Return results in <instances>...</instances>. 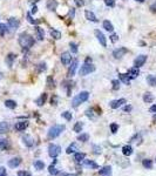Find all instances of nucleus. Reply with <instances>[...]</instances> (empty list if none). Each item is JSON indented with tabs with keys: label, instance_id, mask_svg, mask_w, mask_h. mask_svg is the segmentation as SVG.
Masks as SVG:
<instances>
[{
	"label": "nucleus",
	"instance_id": "37",
	"mask_svg": "<svg viewBox=\"0 0 156 176\" xmlns=\"http://www.w3.org/2000/svg\"><path fill=\"white\" fill-rule=\"evenodd\" d=\"M142 165H143V167L147 168V169H151V168H153V161L146 159V160L142 161Z\"/></svg>",
	"mask_w": 156,
	"mask_h": 176
},
{
	"label": "nucleus",
	"instance_id": "25",
	"mask_svg": "<svg viewBox=\"0 0 156 176\" xmlns=\"http://www.w3.org/2000/svg\"><path fill=\"white\" fill-rule=\"evenodd\" d=\"M8 147H9L8 140L3 139V137H0V150H6Z\"/></svg>",
	"mask_w": 156,
	"mask_h": 176
},
{
	"label": "nucleus",
	"instance_id": "14",
	"mask_svg": "<svg viewBox=\"0 0 156 176\" xmlns=\"http://www.w3.org/2000/svg\"><path fill=\"white\" fill-rule=\"evenodd\" d=\"M127 75H128V77L130 78V79H135V78H137L139 75H140V71H139V68L133 67V68H130V69H128Z\"/></svg>",
	"mask_w": 156,
	"mask_h": 176
},
{
	"label": "nucleus",
	"instance_id": "29",
	"mask_svg": "<svg viewBox=\"0 0 156 176\" xmlns=\"http://www.w3.org/2000/svg\"><path fill=\"white\" fill-rule=\"evenodd\" d=\"M103 28H105L107 32H113L114 31V27L109 20H105L103 21Z\"/></svg>",
	"mask_w": 156,
	"mask_h": 176
},
{
	"label": "nucleus",
	"instance_id": "36",
	"mask_svg": "<svg viewBox=\"0 0 156 176\" xmlns=\"http://www.w3.org/2000/svg\"><path fill=\"white\" fill-rule=\"evenodd\" d=\"M82 128H83V123L79 121V122H76V123L74 124V128H73V129H74L75 133H80V132L82 130Z\"/></svg>",
	"mask_w": 156,
	"mask_h": 176
},
{
	"label": "nucleus",
	"instance_id": "63",
	"mask_svg": "<svg viewBox=\"0 0 156 176\" xmlns=\"http://www.w3.org/2000/svg\"><path fill=\"white\" fill-rule=\"evenodd\" d=\"M154 120H156V114H155V115H154Z\"/></svg>",
	"mask_w": 156,
	"mask_h": 176
},
{
	"label": "nucleus",
	"instance_id": "23",
	"mask_svg": "<svg viewBox=\"0 0 156 176\" xmlns=\"http://www.w3.org/2000/svg\"><path fill=\"white\" fill-rule=\"evenodd\" d=\"M56 7H58L56 0H48V1H47V8L49 11H55Z\"/></svg>",
	"mask_w": 156,
	"mask_h": 176
},
{
	"label": "nucleus",
	"instance_id": "31",
	"mask_svg": "<svg viewBox=\"0 0 156 176\" xmlns=\"http://www.w3.org/2000/svg\"><path fill=\"white\" fill-rule=\"evenodd\" d=\"M76 150H79V147H77L76 143H72L67 149H66V153L67 154H72V153H76Z\"/></svg>",
	"mask_w": 156,
	"mask_h": 176
},
{
	"label": "nucleus",
	"instance_id": "27",
	"mask_svg": "<svg viewBox=\"0 0 156 176\" xmlns=\"http://www.w3.org/2000/svg\"><path fill=\"white\" fill-rule=\"evenodd\" d=\"M143 101H145L146 103H151V102L154 101V95H153L151 93L147 92V93L143 95Z\"/></svg>",
	"mask_w": 156,
	"mask_h": 176
},
{
	"label": "nucleus",
	"instance_id": "17",
	"mask_svg": "<svg viewBox=\"0 0 156 176\" xmlns=\"http://www.w3.org/2000/svg\"><path fill=\"white\" fill-rule=\"evenodd\" d=\"M99 174H100V176H112V167L106 166V167L101 168Z\"/></svg>",
	"mask_w": 156,
	"mask_h": 176
},
{
	"label": "nucleus",
	"instance_id": "20",
	"mask_svg": "<svg viewBox=\"0 0 156 176\" xmlns=\"http://www.w3.org/2000/svg\"><path fill=\"white\" fill-rule=\"evenodd\" d=\"M35 35H36V38H38V40H44V38H45V32H44V30L41 28V27H39V26H36L35 27Z\"/></svg>",
	"mask_w": 156,
	"mask_h": 176
},
{
	"label": "nucleus",
	"instance_id": "34",
	"mask_svg": "<svg viewBox=\"0 0 156 176\" xmlns=\"http://www.w3.org/2000/svg\"><path fill=\"white\" fill-rule=\"evenodd\" d=\"M9 129V126L7 122H0V133H6Z\"/></svg>",
	"mask_w": 156,
	"mask_h": 176
},
{
	"label": "nucleus",
	"instance_id": "28",
	"mask_svg": "<svg viewBox=\"0 0 156 176\" xmlns=\"http://www.w3.org/2000/svg\"><path fill=\"white\" fill-rule=\"evenodd\" d=\"M33 166H34V168H35L36 170H42V169L45 168V163H44L42 161H40V160H36V161H34Z\"/></svg>",
	"mask_w": 156,
	"mask_h": 176
},
{
	"label": "nucleus",
	"instance_id": "6",
	"mask_svg": "<svg viewBox=\"0 0 156 176\" xmlns=\"http://www.w3.org/2000/svg\"><path fill=\"white\" fill-rule=\"evenodd\" d=\"M146 61H147V55H143V54H141V55H139L136 59H135V61H134V66L136 67V68H140V67H142L145 64H146Z\"/></svg>",
	"mask_w": 156,
	"mask_h": 176
},
{
	"label": "nucleus",
	"instance_id": "8",
	"mask_svg": "<svg viewBox=\"0 0 156 176\" xmlns=\"http://www.w3.org/2000/svg\"><path fill=\"white\" fill-rule=\"evenodd\" d=\"M94 33H95V36L98 38L99 42L101 44V46H102V47H106V46H107V40H106L105 34H103L101 31H99V30H96Z\"/></svg>",
	"mask_w": 156,
	"mask_h": 176
},
{
	"label": "nucleus",
	"instance_id": "41",
	"mask_svg": "<svg viewBox=\"0 0 156 176\" xmlns=\"http://www.w3.org/2000/svg\"><path fill=\"white\" fill-rule=\"evenodd\" d=\"M48 171H49V174H50V175H58V174H59V171H58V169L55 168V166H54V165H50V166H49Z\"/></svg>",
	"mask_w": 156,
	"mask_h": 176
},
{
	"label": "nucleus",
	"instance_id": "52",
	"mask_svg": "<svg viewBox=\"0 0 156 176\" xmlns=\"http://www.w3.org/2000/svg\"><path fill=\"white\" fill-rule=\"evenodd\" d=\"M86 115H87L89 119H94V115H93V109H87V110H86Z\"/></svg>",
	"mask_w": 156,
	"mask_h": 176
},
{
	"label": "nucleus",
	"instance_id": "60",
	"mask_svg": "<svg viewBox=\"0 0 156 176\" xmlns=\"http://www.w3.org/2000/svg\"><path fill=\"white\" fill-rule=\"evenodd\" d=\"M86 62H87V64H89V62H92V59H90V58H87V59H86Z\"/></svg>",
	"mask_w": 156,
	"mask_h": 176
},
{
	"label": "nucleus",
	"instance_id": "12",
	"mask_svg": "<svg viewBox=\"0 0 156 176\" xmlns=\"http://www.w3.org/2000/svg\"><path fill=\"white\" fill-rule=\"evenodd\" d=\"M27 127H28V121H20V122H17L14 126L15 130H18V132H22Z\"/></svg>",
	"mask_w": 156,
	"mask_h": 176
},
{
	"label": "nucleus",
	"instance_id": "3",
	"mask_svg": "<svg viewBox=\"0 0 156 176\" xmlns=\"http://www.w3.org/2000/svg\"><path fill=\"white\" fill-rule=\"evenodd\" d=\"M88 99H89V93L88 92H86V91L85 92H80L72 100V106L73 107H77V106H80L81 103L86 102Z\"/></svg>",
	"mask_w": 156,
	"mask_h": 176
},
{
	"label": "nucleus",
	"instance_id": "19",
	"mask_svg": "<svg viewBox=\"0 0 156 176\" xmlns=\"http://www.w3.org/2000/svg\"><path fill=\"white\" fill-rule=\"evenodd\" d=\"M22 142L25 143L26 147H32L34 144V141L32 139V136H30V135H24L22 136Z\"/></svg>",
	"mask_w": 156,
	"mask_h": 176
},
{
	"label": "nucleus",
	"instance_id": "15",
	"mask_svg": "<svg viewBox=\"0 0 156 176\" xmlns=\"http://www.w3.org/2000/svg\"><path fill=\"white\" fill-rule=\"evenodd\" d=\"M20 163H21V159L20 157H13L8 161V167L11 168H17L20 166Z\"/></svg>",
	"mask_w": 156,
	"mask_h": 176
},
{
	"label": "nucleus",
	"instance_id": "56",
	"mask_svg": "<svg viewBox=\"0 0 156 176\" xmlns=\"http://www.w3.org/2000/svg\"><path fill=\"white\" fill-rule=\"evenodd\" d=\"M69 15H71V18H72V19L74 18V15H75V11H74V8H72V9L69 11Z\"/></svg>",
	"mask_w": 156,
	"mask_h": 176
},
{
	"label": "nucleus",
	"instance_id": "44",
	"mask_svg": "<svg viewBox=\"0 0 156 176\" xmlns=\"http://www.w3.org/2000/svg\"><path fill=\"white\" fill-rule=\"evenodd\" d=\"M112 85H113V89L114 91H118L120 88V81L119 80H113L112 81Z\"/></svg>",
	"mask_w": 156,
	"mask_h": 176
},
{
	"label": "nucleus",
	"instance_id": "48",
	"mask_svg": "<svg viewBox=\"0 0 156 176\" xmlns=\"http://www.w3.org/2000/svg\"><path fill=\"white\" fill-rule=\"evenodd\" d=\"M93 150H94L95 154H101V153H102V148H101L100 146H96V144L93 146Z\"/></svg>",
	"mask_w": 156,
	"mask_h": 176
},
{
	"label": "nucleus",
	"instance_id": "58",
	"mask_svg": "<svg viewBox=\"0 0 156 176\" xmlns=\"http://www.w3.org/2000/svg\"><path fill=\"white\" fill-rule=\"evenodd\" d=\"M150 112H151V113H155V114H156V105H153V106L150 107Z\"/></svg>",
	"mask_w": 156,
	"mask_h": 176
},
{
	"label": "nucleus",
	"instance_id": "59",
	"mask_svg": "<svg viewBox=\"0 0 156 176\" xmlns=\"http://www.w3.org/2000/svg\"><path fill=\"white\" fill-rule=\"evenodd\" d=\"M31 12H32L33 14H34V13H36V12H38V7H36V6H33V8H32V11H31Z\"/></svg>",
	"mask_w": 156,
	"mask_h": 176
},
{
	"label": "nucleus",
	"instance_id": "45",
	"mask_svg": "<svg viewBox=\"0 0 156 176\" xmlns=\"http://www.w3.org/2000/svg\"><path fill=\"white\" fill-rule=\"evenodd\" d=\"M69 47H71L72 53H74V54L77 53V45H76L75 42H71V44H69Z\"/></svg>",
	"mask_w": 156,
	"mask_h": 176
},
{
	"label": "nucleus",
	"instance_id": "1",
	"mask_svg": "<svg viewBox=\"0 0 156 176\" xmlns=\"http://www.w3.org/2000/svg\"><path fill=\"white\" fill-rule=\"evenodd\" d=\"M19 44L24 49H30L34 45V38L27 33H21L19 35Z\"/></svg>",
	"mask_w": 156,
	"mask_h": 176
},
{
	"label": "nucleus",
	"instance_id": "64",
	"mask_svg": "<svg viewBox=\"0 0 156 176\" xmlns=\"http://www.w3.org/2000/svg\"><path fill=\"white\" fill-rule=\"evenodd\" d=\"M1 176H6V175H1Z\"/></svg>",
	"mask_w": 156,
	"mask_h": 176
},
{
	"label": "nucleus",
	"instance_id": "33",
	"mask_svg": "<svg viewBox=\"0 0 156 176\" xmlns=\"http://www.w3.org/2000/svg\"><path fill=\"white\" fill-rule=\"evenodd\" d=\"M5 106L9 109H14L17 107V102L15 101H13V100H6L5 101Z\"/></svg>",
	"mask_w": 156,
	"mask_h": 176
},
{
	"label": "nucleus",
	"instance_id": "49",
	"mask_svg": "<svg viewBox=\"0 0 156 176\" xmlns=\"http://www.w3.org/2000/svg\"><path fill=\"white\" fill-rule=\"evenodd\" d=\"M118 129H119V126L116 124V123H112L110 124V130H112L113 134H115L116 132H118Z\"/></svg>",
	"mask_w": 156,
	"mask_h": 176
},
{
	"label": "nucleus",
	"instance_id": "53",
	"mask_svg": "<svg viewBox=\"0 0 156 176\" xmlns=\"http://www.w3.org/2000/svg\"><path fill=\"white\" fill-rule=\"evenodd\" d=\"M75 1V5L77 6V7H82L83 5H85V1L83 0H74Z\"/></svg>",
	"mask_w": 156,
	"mask_h": 176
},
{
	"label": "nucleus",
	"instance_id": "50",
	"mask_svg": "<svg viewBox=\"0 0 156 176\" xmlns=\"http://www.w3.org/2000/svg\"><path fill=\"white\" fill-rule=\"evenodd\" d=\"M105 4L108 7H114L115 6V0H105Z\"/></svg>",
	"mask_w": 156,
	"mask_h": 176
},
{
	"label": "nucleus",
	"instance_id": "62",
	"mask_svg": "<svg viewBox=\"0 0 156 176\" xmlns=\"http://www.w3.org/2000/svg\"><path fill=\"white\" fill-rule=\"evenodd\" d=\"M1 79H3V74H1V73H0V80H1Z\"/></svg>",
	"mask_w": 156,
	"mask_h": 176
},
{
	"label": "nucleus",
	"instance_id": "7",
	"mask_svg": "<svg viewBox=\"0 0 156 176\" xmlns=\"http://www.w3.org/2000/svg\"><path fill=\"white\" fill-rule=\"evenodd\" d=\"M77 65H79V60H77V59H74V60L72 61V65L69 66V69H68V73H67L68 78H72V77H74V75H75V71H76V68H77Z\"/></svg>",
	"mask_w": 156,
	"mask_h": 176
},
{
	"label": "nucleus",
	"instance_id": "47",
	"mask_svg": "<svg viewBox=\"0 0 156 176\" xmlns=\"http://www.w3.org/2000/svg\"><path fill=\"white\" fill-rule=\"evenodd\" d=\"M18 176H32V174L27 170H20L18 171Z\"/></svg>",
	"mask_w": 156,
	"mask_h": 176
},
{
	"label": "nucleus",
	"instance_id": "30",
	"mask_svg": "<svg viewBox=\"0 0 156 176\" xmlns=\"http://www.w3.org/2000/svg\"><path fill=\"white\" fill-rule=\"evenodd\" d=\"M85 153H75V155H74V161L76 162V163H80V162H82L83 160H85Z\"/></svg>",
	"mask_w": 156,
	"mask_h": 176
},
{
	"label": "nucleus",
	"instance_id": "57",
	"mask_svg": "<svg viewBox=\"0 0 156 176\" xmlns=\"http://www.w3.org/2000/svg\"><path fill=\"white\" fill-rule=\"evenodd\" d=\"M123 110L124 112H130L132 110V106H124L123 107Z\"/></svg>",
	"mask_w": 156,
	"mask_h": 176
},
{
	"label": "nucleus",
	"instance_id": "9",
	"mask_svg": "<svg viewBox=\"0 0 156 176\" xmlns=\"http://www.w3.org/2000/svg\"><path fill=\"white\" fill-rule=\"evenodd\" d=\"M127 52H128V49H127L126 47H120V48L115 49V51L113 52V55H114L115 59H121Z\"/></svg>",
	"mask_w": 156,
	"mask_h": 176
},
{
	"label": "nucleus",
	"instance_id": "22",
	"mask_svg": "<svg viewBox=\"0 0 156 176\" xmlns=\"http://www.w3.org/2000/svg\"><path fill=\"white\" fill-rule=\"evenodd\" d=\"M46 100H47V94H46V93H44V94H41V95H40V97L35 100V103H36L38 106H42V105L46 102Z\"/></svg>",
	"mask_w": 156,
	"mask_h": 176
},
{
	"label": "nucleus",
	"instance_id": "11",
	"mask_svg": "<svg viewBox=\"0 0 156 176\" xmlns=\"http://www.w3.org/2000/svg\"><path fill=\"white\" fill-rule=\"evenodd\" d=\"M82 166L86 167V168H89V169H98L99 168L98 163L92 161V160H83L82 161Z\"/></svg>",
	"mask_w": 156,
	"mask_h": 176
},
{
	"label": "nucleus",
	"instance_id": "54",
	"mask_svg": "<svg viewBox=\"0 0 156 176\" xmlns=\"http://www.w3.org/2000/svg\"><path fill=\"white\" fill-rule=\"evenodd\" d=\"M1 175H6V169L4 167H0V176Z\"/></svg>",
	"mask_w": 156,
	"mask_h": 176
},
{
	"label": "nucleus",
	"instance_id": "2",
	"mask_svg": "<svg viewBox=\"0 0 156 176\" xmlns=\"http://www.w3.org/2000/svg\"><path fill=\"white\" fill-rule=\"evenodd\" d=\"M66 129V127H65L63 124H55L53 126V127H50L47 132V136H48V139H55V137L60 136L61 133Z\"/></svg>",
	"mask_w": 156,
	"mask_h": 176
},
{
	"label": "nucleus",
	"instance_id": "43",
	"mask_svg": "<svg viewBox=\"0 0 156 176\" xmlns=\"http://www.w3.org/2000/svg\"><path fill=\"white\" fill-rule=\"evenodd\" d=\"M54 80H53V78L52 77H48L47 78V87L48 88H54Z\"/></svg>",
	"mask_w": 156,
	"mask_h": 176
},
{
	"label": "nucleus",
	"instance_id": "18",
	"mask_svg": "<svg viewBox=\"0 0 156 176\" xmlns=\"http://www.w3.org/2000/svg\"><path fill=\"white\" fill-rule=\"evenodd\" d=\"M19 25H20V22H19V20H18L17 18H9V19H8V26H9L11 28L17 30V28L19 27Z\"/></svg>",
	"mask_w": 156,
	"mask_h": 176
},
{
	"label": "nucleus",
	"instance_id": "40",
	"mask_svg": "<svg viewBox=\"0 0 156 176\" xmlns=\"http://www.w3.org/2000/svg\"><path fill=\"white\" fill-rule=\"evenodd\" d=\"M7 26L5 24H0V36H4L7 33Z\"/></svg>",
	"mask_w": 156,
	"mask_h": 176
},
{
	"label": "nucleus",
	"instance_id": "39",
	"mask_svg": "<svg viewBox=\"0 0 156 176\" xmlns=\"http://www.w3.org/2000/svg\"><path fill=\"white\" fill-rule=\"evenodd\" d=\"M50 35L53 36L54 39H56V40H59L61 38V33L59 31H56V30H50Z\"/></svg>",
	"mask_w": 156,
	"mask_h": 176
},
{
	"label": "nucleus",
	"instance_id": "51",
	"mask_svg": "<svg viewBox=\"0 0 156 176\" xmlns=\"http://www.w3.org/2000/svg\"><path fill=\"white\" fill-rule=\"evenodd\" d=\"M118 40H119V35L115 34V33H113V34L110 35V41H112V42H116Z\"/></svg>",
	"mask_w": 156,
	"mask_h": 176
},
{
	"label": "nucleus",
	"instance_id": "5",
	"mask_svg": "<svg viewBox=\"0 0 156 176\" xmlns=\"http://www.w3.org/2000/svg\"><path fill=\"white\" fill-rule=\"evenodd\" d=\"M61 153V148L60 146L58 144H54V143H52L48 146V154L50 157H56L58 155H60Z\"/></svg>",
	"mask_w": 156,
	"mask_h": 176
},
{
	"label": "nucleus",
	"instance_id": "16",
	"mask_svg": "<svg viewBox=\"0 0 156 176\" xmlns=\"http://www.w3.org/2000/svg\"><path fill=\"white\" fill-rule=\"evenodd\" d=\"M85 15H86V19H87V20H89V21H93V22H98V19H96L95 14L93 13L92 11L86 9V11H85Z\"/></svg>",
	"mask_w": 156,
	"mask_h": 176
},
{
	"label": "nucleus",
	"instance_id": "38",
	"mask_svg": "<svg viewBox=\"0 0 156 176\" xmlns=\"http://www.w3.org/2000/svg\"><path fill=\"white\" fill-rule=\"evenodd\" d=\"M77 140L79 141H81V142H87L88 140H89V135L88 134H80L79 136H77Z\"/></svg>",
	"mask_w": 156,
	"mask_h": 176
},
{
	"label": "nucleus",
	"instance_id": "55",
	"mask_svg": "<svg viewBox=\"0 0 156 176\" xmlns=\"http://www.w3.org/2000/svg\"><path fill=\"white\" fill-rule=\"evenodd\" d=\"M60 176H76L75 174H68V173H60Z\"/></svg>",
	"mask_w": 156,
	"mask_h": 176
},
{
	"label": "nucleus",
	"instance_id": "42",
	"mask_svg": "<svg viewBox=\"0 0 156 176\" xmlns=\"http://www.w3.org/2000/svg\"><path fill=\"white\" fill-rule=\"evenodd\" d=\"M61 116H62V118H65V119H66L67 121H71V120H72V118H73V115H72V113H71V112H65V113H62Z\"/></svg>",
	"mask_w": 156,
	"mask_h": 176
},
{
	"label": "nucleus",
	"instance_id": "13",
	"mask_svg": "<svg viewBox=\"0 0 156 176\" xmlns=\"http://www.w3.org/2000/svg\"><path fill=\"white\" fill-rule=\"evenodd\" d=\"M126 102H127V101H126V99H119V100H114V101H112V102H110V107H112L113 109H116V108H119V107L123 106Z\"/></svg>",
	"mask_w": 156,
	"mask_h": 176
},
{
	"label": "nucleus",
	"instance_id": "24",
	"mask_svg": "<svg viewBox=\"0 0 156 176\" xmlns=\"http://www.w3.org/2000/svg\"><path fill=\"white\" fill-rule=\"evenodd\" d=\"M122 153H123V155H126V156H130L132 154H133V148H132V146H124L123 148H122Z\"/></svg>",
	"mask_w": 156,
	"mask_h": 176
},
{
	"label": "nucleus",
	"instance_id": "4",
	"mask_svg": "<svg viewBox=\"0 0 156 176\" xmlns=\"http://www.w3.org/2000/svg\"><path fill=\"white\" fill-rule=\"evenodd\" d=\"M95 71V66H93L92 64H83L79 71V74L81 75V77H86V75L90 74V73H93Z\"/></svg>",
	"mask_w": 156,
	"mask_h": 176
},
{
	"label": "nucleus",
	"instance_id": "26",
	"mask_svg": "<svg viewBox=\"0 0 156 176\" xmlns=\"http://www.w3.org/2000/svg\"><path fill=\"white\" fill-rule=\"evenodd\" d=\"M119 79H120L124 85H129V83H130V78H129L127 74L120 73V74H119Z\"/></svg>",
	"mask_w": 156,
	"mask_h": 176
},
{
	"label": "nucleus",
	"instance_id": "61",
	"mask_svg": "<svg viewBox=\"0 0 156 176\" xmlns=\"http://www.w3.org/2000/svg\"><path fill=\"white\" fill-rule=\"evenodd\" d=\"M135 1H139V3H145V0H135Z\"/></svg>",
	"mask_w": 156,
	"mask_h": 176
},
{
	"label": "nucleus",
	"instance_id": "35",
	"mask_svg": "<svg viewBox=\"0 0 156 176\" xmlns=\"http://www.w3.org/2000/svg\"><path fill=\"white\" fill-rule=\"evenodd\" d=\"M47 69V67H46V62H40L38 66H36V72L38 73H44L45 71Z\"/></svg>",
	"mask_w": 156,
	"mask_h": 176
},
{
	"label": "nucleus",
	"instance_id": "10",
	"mask_svg": "<svg viewBox=\"0 0 156 176\" xmlns=\"http://www.w3.org/2000/svg\"><path fill=\"white\" fill-rule=\"evenodd\" d=\"M71 61H72V55H71L69 52H63L61 54V62H62V65L68 66L71 64Z\"/></svg>",
	"mask_w": 156,
	"mask_h": 176
},
{
	"label": "nucleus",
	"instance_id": "46",
	"mask_svg": "<svg viewBox=\"0 0 156 176\" xmlns=\"http://www.w3.org/2000/svg\"><path fill=\"white\" fill-rule=\"evenodd\" d=\"M27 20H28V22H30V24H33V25H38V24H39V21H38V20H35V19H33V18H32L31 13H27Z\"/></svg>",
	"mask_w": 156,
	"mask_h": 176
},
{
	"label": "nucleus",
	"instance_id": "32",
	"mask_svg": "<svg viewBox=\"0 0 156 176\" xmlns=\"http://www.w3.org/2000/svg\"><path fill=\"white\" fill-rule=\"evenodd\" d=\"M147 82L150 86H156V75H148L147 77Z\"/></svg>",
	"mask_w": 156,
	"mask_h": 176
},
{
	"label": "nucleus",
	"instance_id": "21",
	"mask_svg": "<svg viewBox=\"0 0 156 176\" xmlns=\"http://www.w3.org/2000/svg\"><path fill=\"white\" fill-rule=\"evenodd\" d=\"M15 58H17V55L13 54V53H9V54L6 56V64H7L8 67H12V66H13V62H14Z\"/></svg>",
	"mask_w": 156,
	"mask_h": 176
}]
</instances>
